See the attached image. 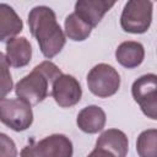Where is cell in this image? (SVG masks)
Masks as SVG:
<instances>
[{"instance_id": "9", "label": "cell", "mask_w": 157, "mask_h": 157, "mask_svg": "<svg viewBox=\"0 0 157 157\" xmlns=\"http://www.w3.org/2000/svg\"><path fill=\"white\" fill-rule=\"evenodd\" d=\"M114 5V1L105 0H78L75 4L74 12L92 28H94L101 22L105 12H108Z\"/></svg>"}, {"instance_id": "3", "label": "cell", "mask_w": 157, "mask_h": 157, "mask_svg": "<svg viewBox=\"0 0 157 157\" xmlns=\"http://www.w3.org/2000/svg\"><path fill=\"white\" fill-rule=\"evenodd\" d=\"M152 10L153 4L150 0L128 1L120 16V26L123 31L134 34L147 32L152 22Z\"/></svg>"}, {"instance_id": "5", "label": "cell", "mask_w": 157, "mask_h": 157, "mask_svg": "<svg viewBox=\"0 0 157 157\" xmlns=\"http://www.w3.org/2000/svg\"><path fill=\"white\" fill-rule=\"evenodd\" d=\"M0 120L13 131H25L33 123L32 105L21 98H1Z\"/></svg>"}, {"instance_id": "12", "label": "cell", "mask_w": 157, "mask_h": 157, "mask_svg": "<svg viewBox=\"0 0 157 157\" xmlns=\"http://www.w3.org/2000/svg\"><path fill=\"white\" fill-rule=\"evenodd\" d=\"M144 58H145L144 45L135 40L123 42L118 45L115 50L117 61L126 69L137 67L144 61Z\"/></svg>"}, {"instance_id": "4", "label": "cell", "mask_w": 157, "mask_h": 157, "mask_svg": "<svg viewBox=\"0 0 157 157\" xmlns=\"http://www.w3.org/2000/svg\"><path fill=\"white\" fill-rule=\"evenodd\" d=\"M71 140L63 134H53L25 146L20 157H72Z\"/></svg>"}, {"instance_id": "10", "label": "cell", "mask_w": 157, "mask_h": 157, "mask_svg": "<svg viewBox=\"0 0 157 157\" xmlns=\"http://www.w3.org/2000/svg\"><path fill=\"white\" fill-rule=\"evenodd\" d=\"M4 54L10 66L16 69L23 67L31 61L32 47L26 37H16L6 43Z\"/></svg>"}, {"instance_id": "2", "label": "cell", "mask_w": 157, "mask_h": 157, "mask_svg": "<svg viewBox=\"0 0 157 157\" xmlns=\"http://www.w3.org/2000/svg\"><path fill=\"white\" fill-rule=\"evenodd\" d=\"M61 70L50 60H45L21 78L16 86L15 92L17 98L26 101L31 105H36L44 101L49 94V86L61 76Z\"/></svg>"}, {"instance_id": "8", "label": "cell", "mask_w": 157, "mask_h": 157, "mask_svg": "<svg viewBox=\"0 0 157 157\" xmlns=\"http://www.w3.org/2000/svg\"><path fill=\"white\" fill-rule=\"evenodd\" d=\"M50 94L59 107L70 108L80 102L82 88L80 82L74 76L63 74L54 81Z\"/></svg>"}, {"instance_id": "7", "label": "cell", "mask_w": 157, "mask_h": 157, "mask_svg": "<svg viewBox=\"0 0 157 157\" xmlns=\"http://www.w3.org/2000/svg\"><path fill=\"white\" fill-rule=\"evenodd\" d=\"M131 94L142 113L147 118L157 120V75L146 74L135 80Z\"/></svg>"}, {"instance_id": "17", "label": "cell", "mask_w": 157, "mask_h": 157, "mask_svg": "<svg viewBox=\"0 0 157 157\" xmlns=\"http://www.w3.org/2000/svg\"><path fill=\"white\" fill-rule=\"evenodd\" d=\"M0 61H1V75H2V80H1V98H5V96L11 92L12 90V78L11 75L9 72V63L5 58V54L1 53L0 54Z\"/></svg>"}, {"instance_id": "1", "label": "cell", "mask_w": 157, "mask_h": 157, "mask_svg": "<svg viewBox=\"0 0 157 157\" xmlns=\"http://www.w3.org/2000/svg\"><path fill=\"white\" fill-rule=\"evenodd\" d=\"M28 26L47 59L58 55L65 45L66 36L56 21L55 12L44 5L33 7L28 13Z\"/></svg>"}, {"instance_id": "19", "label": "cell", "mask_w": 157, "mask_h": 157, "mask_svg": "<svg viewBox=\"0 0 157 157\" xmlns=\"http://www.w3.org/2000/svg\"><path fill=\"white\" fill-rule=\"evenodd\" d=\"M87 157H117L114 153H112L110 151L103 148V147H94V150L87 156Z\"/></svg>"}, {"instance_id": "14", "label": "cell", "mask_w": 157, "mask_h": 157, "mask_svg": "<svg viewBox=\"0 0 157 157\" xmlns=\"http://www.w3.org/2000/svg\"><path fill=\"white\" fill-rule=\"evenodd\" d=\"M96 146L110 151L117 157H125L129 148V141L121 130L108 129L99 135L96 141Z\"/></svg>"}, {"instance_id": "16", "label": "cell", "mask_w": 157, "mask_h": 157, "mask_svg": "<svg viewBox=\"0 0 157 157\" xmlns=\"http://www.w3.org/2000/svg\"><path fill=\"white\" fill-rule=\"evenodd\" d=\"M136 152L139 157H157V129H147L139 135Z\"/></svg>"}, {"instance_id": "13", "label": "cell", "mask_w": 157, "mask_h": 157, "mask_svg": "<svg viewBox=\"0 0 157 157\" xmlns=\"http://www.w3.org/2000/svg\"><path fill=\"white\" fill-rule=\"evenodd\" d=\"M23 28L22 20L7 4H0V40L9 42Z\"/></svg>"}, {"instance_id": "11", "label": "cell", "mask_w": 157, "mask_h": 157, "mask_svg": "<svg viewBox=\"0 0 157 157\" xmlns=\"http://www.w3.org/2000/svg\"><path fill=\"white\" fill-rule=\"evenodd\" d=\"M105 120V113L101 107L87 105L78 112L76 124L78 129L86 134H97L103 130Z\"/></svg>"}, {"instance_id": "6", "label": "cell", "mask_w": 157, "mask_h": 157, "mask_svg": "<svg viewBox=\"0 0 157 157\" xmlns=\"http://www.w3.org/2000/svg\"><path fill=\"white\" fill-rule=\"evenodd\" d=\"M88 90L99 98H108L115 94L120 87V76L118 71L108 64L93 66L87 75Z\"/></svg>"}, {"instance_id": "18", "label": "cell", "mask_w": 157, "mask_h": 157, "mask_svg": "<svg viewBox=\"0 0 157 157\" xmlns=\"http://www.w3.org/2000/svg\"><path fill=\"white\" fill-rule=\"evenodd\" d=\"M0 157H17L15 142L4 132L0 134Z\"/></svg>"}, {"instance_id": "15", "label": "cell", "mask_w": 157, "mask_h": 157, "mask_svg": "<svg viewBox=\"0 0 157 157\" xmlns=\"http://www.w3.org/2000/svg\"><path fill=\"white\" fill-rule=\"evenodd\" d=\"M65 36L74 42H82L87 39L92 32V27L81 20L75 12L70 13L65 18Z\"/></svg>"}]
</instances>
